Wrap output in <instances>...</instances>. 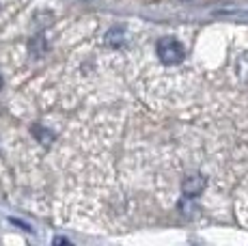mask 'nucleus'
<instances>
[{"label":"nucleus","instance_id":"1","mask_svg":"<svg viewBox=\"0 0 248 246\" xmlns=\"http://www.w3.org/2000/svg\"><path fill=\"white\" fill-rule=\"evenodd\" d=\"M155 52H158L160 61L164 65H177L186 56L184 46H181L177 39H173V37H162L158 41V46H155Z\"/></svg>","mask_w":248,"mask_h":246},{"label":"nucleus","instance_id":"2","mask_svg":"<svg viewBox=\"0 0 248 246\" xmlns=\"http://www.w3.org/2000/svg\"><path fill=\"white\" fill-rule=\"evenodd\" d=\"M205 177H201V175H192V177H188L184 182V195L186 197H199L203 192L205 188Z\"/></svg>","mask_w":248,"mask_h":246},{"label":"nucleus","instance_id":"3","mask_svg":"<svg viewBox=\"0 0 248 246\" xmlns=\"http://www.w3.org/2000/svg\"><path fill=\"white\" fill-rule=\"evenodd\" d=\"M32 136L37 138V143H41V145H47L54 136H52V132L47 130V127H41V125H32Z\"/></svg>","mask_w":248,"mask_h":246},{"label":"nucleus","instance_id":"4","mask_svg":"<svg viewBox=\"0 0 248 246\" xmlns=\"http://www.w3.org/2000/svg\"><path fill=\"white\" fill-rule=\"evenodd\" d=\"M54 244H67V240H65V238H56Z\"/></svg>","mask_w":248,"mask_h":246},{"label":"nucleus","instance_id":"5","mask_svg":"<svg viewBox=\"0 0 248 246\" xmlns=\"http://www.w3.org/2000/svg\"><path fill=\"white\" fill-rule=\"evenodd\" d=\"M0 87H2V76H0Z\"/></svg>","mask_w":248,"mask_h":246}]
</instances>
